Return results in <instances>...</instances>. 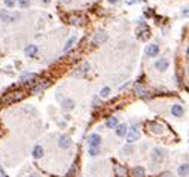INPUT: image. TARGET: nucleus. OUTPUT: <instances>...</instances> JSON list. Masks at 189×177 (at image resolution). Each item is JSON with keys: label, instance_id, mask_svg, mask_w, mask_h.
Wrapping results in <instances>:
<instances>
[{"label": "nucleus", "instance_id": "1", "mask_svg": "<svg viewBox=\"0 0 189 177\" xmlns=\"http://www.w3.org/2000/svg\"><path fill=\"white\" fill-rule=\"evenodd\" d=\"M23 97H24V94L21 93V91H18V93H10V94H8L6 97H3L2 103H5V104H10V103L19 101L21 98H23Z\"/></svg>", "mask_w": 189, "mask_h": 177}, {"label": "nucleus", "instance_id": "2", "mask_svg": "<svg viewBox=\"0 0 189 177\" xmlns=\"http://www.w3.org/2000/svg\"><path fill=\"white\" fill-rule=\"evenodd\" d=\"M149 130L152 134H156V135H161L164 133V126L159 124V122H149Z\"/></svg>", "mask_w": 189, "mask_h": 177}, {"label": "nucleus", "instance_id": "3", "mask_svg": "<svg viewBox=\"0 0 189 177\" xmlns=\"http://www.w3.org/2000/svg\"><path fill=\"white\" fill-rule=\"evenodd\" d=\"M100 143H101L100 134H91L88 137V146L89 147H100Z\"/></svg>", "mask_w": 189, "mask_h": 177}, {"label": "nucleus", "instance_id": "4", "mask_svg": "<svg viewBox=\"0 0 189 177\" xmlns=\"http://www.w3.org/2000/svg\"><path fill=\"white\" fill-rule=\"evenodd\" d=\"M138 138H140V133H138V130L131 128V130H129V133H128V135H127V142L131 144V143H134L136 140H138Z\"/></svg>", "mask_w": 189, "mask_h": 177}, {"label": "nucleus", "instance_id": "5", "mask_svg": "<svg viewBox=\"0 0 189 177\" xmlns=\"http://www.w3.org/2000/svg\"><path fill=\"white\" fill-rule=\"evenodd\" d=\"M88 70H89V64H88V63H84V64L73 73V76H75V77H82L85 73H88Z\"/></svg>", "mask_w": 189, "mask_h": 177}, {"label": "nucleus", "instance_id": "6", "mask_svg": "<svg viewBox=\"0 0 189 177\" xmlns=\"http://www.w3.org/2000/svg\"><path fill=\"white\" fill-rule=\"evenodd\" d=\"M152 159L155 162H161L164 159V150L162 149H159V147H155L154 152H152Z\"/></svg>", "mask_w": 189, "mask_h": 177}, {"label": "nucleus", "instance_id": "7", "mask_svg": "<svg viewBox=\"0 0 189 177\" xmlns=\"http://www.w3.org/2000/svg\"><path fill=\"white\" fill-rule=\"evenodd\" d=\"M183 113H185L183 106H180V104H174V106H171V115L173 116H176V118H182V116H183Z\"/></svg>", "mask_w": 189, "mask_h": 177}, {"label": "nucleus", "instance_id": "8", "mask_svg": "<svg viewBox=\"0 0 189 177\" xmlns=\"http://www.w3.org/2000/svg\"><path fill=\"white\" fill-rule=\"evenodd\" d=\"M70 144H72V138H70L69 135H61L60 140H58V146H60L61 149H67Z\"/></svg>", "mask_w": 189, "mask_h": 177}, {"label": "nucleus", "instance_id": "9", "mask_svg": "<svg viewBox=\"0 0 189 177\" xmlns=\"http://www.w3.org/2000/svg\"><path fill=\"white\" fill-rule=\"evenodd\" d=\"M159 54V46L158 45H149L146 48V55L147 57H155Z\"/></svg>", "mask_w": 189, "mask_h": 177}, {"label": "nucleus", "instance_id": "10", "mask_svg": "<svg viewBox=\"0 0 189 177\" xmlns=\"http://www.w3.org/2000/svg\"><path fill=\"white\" fill-rule=\"evenodd\" d=\"M115 173H116V177H127V170H125L124 165H121V164L115 165Z\"/></svg>", "mask_w": 189, "mask_h": 177}, {"label": "nucleus", "instance_id": "11", "mask_svg": "<svg viewBox=\"0 0 189 177\" xmlns=\"http://www.w3.org/2000/svg\"><path fill=\"white\" fill-rule=\"evenodd\" d=\"M63 110H67V112H70V110H73V107H75V101L72 100V98H66V100L63 101Z\"/></svg>", "mask_w": 189, "mask_h": 177}, {"label": "nucleus", "instance_id": "12", "mask_svg": "<svg viewBox=\"0 0 189 177\" xmlns=\"http://www.w3.org/2000/svg\"><path fill=\"white\" fill-rule=\"evenodd\" d=\"M17 15H9L8 12H0V19L5 21V23H14Z\"/></svg>", "mask_w": 189, "mask_h": 177}, {"label": "nucleus", "instance_id": "13", "mask_svg": "<svg viewBox=\"0 0 189 177\" xmlns=\"http://www.w3.org/2000/svg\"><path fill=\"white\" fill-rule=\"evenodd\" d=\"M35 79H37V75H35V73H27V75L21 76V82H23V84H30V82L35 80Z\"/></svg>", "mask_w": 189, "mask_h": 177}, {"label": "nucleus", "instance_id": "14", "mask_svg": "<svg viewBox=\"0 0 189 177\" xmlns=\"http://www.w3.org/2000/svg\"><path fill=\"white\" fill-rule=\"evenodd\" d=\"M37 51L39 49H37V46H36V45H28L24 52H26L27 57H35L36 54H37Z\"/></svg>", "mask_w": 189, "mask_h": 177}, {"label": "nucleus", "instance_id": "15", "mask_svg": "<svg viewBox=\"0 0 189 177\" xmlns=\"http://www.w3.org/2000/svg\"><path fill=\"white\" fill-rule=\"evenodd\" d=\"M155 67L158 68L159 72H164V70H167V67H168V61H167L165 58H161L156 64H155Z\"/></svg>", "mask_w": 189, "mask_h": 177}, {"label": "nucleus", "instance_id": "16", "mask_svg": "<svg viewBox=\"0 0 189 177\" xmlns=\"http://www.w3.org/2000/svg\"><path fill=\"white\" fill-rule=\"evenodd\" d=\"M127 131H128V126L125 125V124L116 125V134L119 135V137H124V135H127Z\"/></svg>", "mask_w": 189, "mask_h": 177}, {"label": "nucleus", "instance_id": "17", "mask_svg": "<svg viewBox=\"0 0 189 177\" xmlns=\"http://www.w3.org/2000/svg\"><path fill=\"white\" fill-rule=\"evenodd\" d=\"M107 40V36L104 33H97L94 36V43L95 45H98V43H103V42H106Z\"/></svg>", "mask_w": 189, "mask_h": 177}, {"label": "nucleus", "instance_id": "18", "mask_svg": "<svg viewBox=\"0 0 189 177\" xmlns=\"http://www.w3.org/2000/svg\"><path fill=\"white\" fill-rule=\"evenodd\" d=\"M188 171H189V167L188 164H182L180 167H179V177H188Z\"/></svg>", "mask_w": 189, "mask_h": 177}, {"label": "nucleus", "instance_id": "19", "mask_svg": "<svg viewBox=\"0 0 189 177\" xmlns=\"http://www.w3.org/2000/svg\"><path fill=\"white\" fill-rule=\"evenodd\" d=\"M48 85H49V82H48V80H43L42 85H37L35 89H33V94H39V93H42V91H45V89L48 88Z\"/></svg>", "mask_w": 189, "mask_h": 177}, {"label": "nucleus", "instance_id": "20", "mask_svg": "<svg viewBox=\"0 0 189 177\" xmlns=\"http://www.w3.org/2000/svg\"><path fill=\"white\" fill-rule=\"evenodd\" d=\"M33 156H35L36 159L42 158V156H43V147H42V146H36L35 149H33Z\"/></svg>", "mask_w": 189, "mask_h": 177}, {"label": "nucleus", "instance_id": "21", "mask_svg": "<svg viewBox=\"0 0 189 177\" xmlns=\"http://www.w3.org/2000/svg\"><path fill=\"white\" fill-rule=\"evenodd\" d=\"M76 42V36H72V37H70L69 40H67V43H66V46H64V52H67V51L70 49V48H72V46H73V43Z\"/></svg>", "mask_w": 189, "mask_h": 177}, {"label": "nucleus", "instance_id": "22", "mask_svg": "<svg viewBox=\"0 0 189 177\" xmlns=\"http://www.w3.org/2000/svg\"><path fill=\"white\" fill-rule=\"evenodd\" d=\"M134 176L145 177V168H143V167H136V168H134Z\"/></svg>", "mask_w": 189, "mask_h": 177}, {"label": "nucleus", "instance_id": "23", "mask_svg": "<svg viewBox=\"0 0 189 177\" xmlns=\"http://www.w3.org/2000/svg\"><path fill=\"white\" fill-rule=\"evenodd\" d=\"M116 125H118V118H110L107 119V122H106V126H109V128H113Z\"/></svg>", "mask_w": 189, "mask_h": 177}, {"label": "nucleus", "instance_id": "24", "mask_svg": "<svg viewBox=\"0 0 189 177\" xmlns=\"http://www.w3.org/2000/svg\"><path fill=\"white\" fill-rule=\"evenodd\" d=\"M70 23L73 25H80V23H82V18L80 17H72L70 18Z\"/></svg>", "mask_w": 189, "mask_h": 177}, {"label": "nucleus", "instance_id": "25", "mask_svg": "<svg viewBox=\"0 0 189 177\" xmlns=\"http://www.w3.org/2000/svg\"><path fill=\"white\" fill-rule=\"evenodd\" d=\"M134 89H136V93H138V95H146L147 94L146 89H145V88H142V86H138V85L134 86Z\"/></svg>", "mask_w": 189, "mask_h": 177}, {"label": "nucleus", "instance_id": "26", "mask_svg": "<svg viewBox=\"0 0 189 177\" xmlns=\"http://www.w3.org/2000/svg\"><path fill=\"white\" fill-rule=\"evenodd\" d=\"M100 153V147H89V155L91 156H97Z\"/></svg>", "mask_w": 189, "mask_h": 177}, {"label": "nucleus", "instance_id": "27", "mask_svg": "<svg viewBox=\"0 0 189 177\" xmlns=\"http://www.w3.org/2000/svg\"><path fill=\"white\" fill-rule=\"evenodd\" d=\"M18 5H19L21 8H28V5H30V0H18Z\"/></svg>", "mask_w": 189, "mask_h": 177}, {"label": "nucleus", "instance_id": "28", "mask_svg": "<svg viewBox=\"0 0 189 177\" xmlns=\"http://www.w3.org/2000/svg\"><path fill=\"white\" fill-rule=\"evenodd\" d=\"M109 94H110V88H107V86H106V88H103V89H101L100 95H101V97H107Z\"/></svg>", "mask_w": 189, "mask_h": 177}, {"label": "nucleus", "instance_id": "29", "mask_svg": "<svg viewBox=\"0 0 189 177\" xmlns=\"http://www.w3.org/2000/svg\"><path fill=\"white\" fill-rule=\"evenodd\" d=\"M15 5V0H5V6H8V8H12Z\"/></svg>", "mask_w": 189, "mask_h": 177}, {"label": "nucleus", "instance_id": "30", "mask_svg": "<svg viewBox=\"0 0 189 177\" xmlns=\"http://www.w3.org/2000/svg\"><path fill=\"white\" fill-rule=\"evenodd\" d=\"M161 177H173V176L170 174V173H162V174H161Z\"/></svg>", "mask_w": 189, "mask_h": 177}, {"label": "nucleus", "instance_id": "31", "mask_svg": "<svg viewBox=\"0 0 189 177\" xmlns=\"http://www.w3.org/2000/svg\"><path fill=\"white\" fill-rule=\"evenodd\" d=\"M182 15H183V17H186V15H188V8H186V9H183V12H182Z\"/></svg>", "mask_w": 189, "mask_h": 177}, {"label": "nucleus", "instance_id": "32", "mask_svg": "<svg viewBox=\"0 0 189 177\" xmlns=\"http://www.w3.org/2000/svg\"><path fill=\"white\" fill-rule=\"evenodd\" d=\"M0 177H6V174H5V171H3V170H0Z\"/></svg>", "mask_w": 189, "mask_h": 177}, {"label": "nucleus", "instance_id": "33", "mask_svg": "<svg viewBox=\"0 0 189 177\" xmlns=\"http://www.w3.org/2000/svg\"><path fill=\"white\" fill-rule=\"evenodd\" d=\"M124 152H133V149H131V147H125V149H124Z\"/></svg>", "mask_w": 189, "mask_h": 177}, {"label": "nucleus", "instance_id": "34", "mask_svg": "<svg viewBox=\"0 0 189 177\" xmlns=\"http://www.w3.org/2000/svg\"><path fill=\"white\" fill-rule=\"evenodd\" d=\"M30 177H40V176H39V174H31Z\"/></svg>", "mask_w": 189, "mask_h": 177}, {"label": "nucleus", "instance_id": "35", "mask_svg": "<svg viewBox=\"0 0 189 177\" xmlns=\"http://www.w3.org/2000/svg\"><path fill=\"white\" fill-rule=\"evenodd\" d=\"M43 3H49V2H51V0H42Z\"/></svg>", "mask_w": 189, "mask_h": 177}, {"label": "nucleus", "instance_id": "36", "mask_svg": "<svg viewBox=\"0 0 189 177\" xmlns=\"http://www.w3.org/2000/svg\"><path fill=\"white\" fill-rule=\"evenodd\" d=\"M109 2H110V3H116L118 0H109Z\"/></svg>", "mask_w": 189, "mask_h": 177}]
</instances>
